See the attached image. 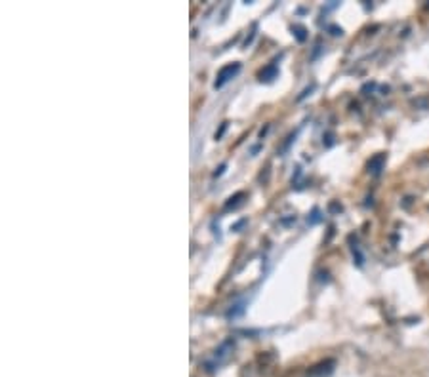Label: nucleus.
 <instances>
[]
</instances>
